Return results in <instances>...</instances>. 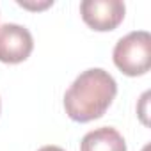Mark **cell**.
Returning a JSON list of instances; mask_svg holds the SVG:
<instances>
[{"mask_svg": "<svg viewBox=\"0 0 151 151\" xmlns=\"http://www.w3.org/2000/svg\"><path fill=\"white\" fill-rule=\"evenodd\" d=\"M18 6L20 7H23V9H29V11H45V9H48L50 6H53V0H46V2H22V0H18Z\"/></svg>", "mask_w": 151, "mask_h": 151, "instance_id": "8992f818", "label": "cell"}, {"mask_svg": "<svg viewBox=\"0 0 151 151\" xmlns=\"http://www.w3.org/2000/svg\"><path fill=\"white\" fill-rule=\"evenodd\" d=\"M147 98H149V91H146V93L142 94V98H140V109H139L140 121H142V124H146V126H147V117H146V114H147Z\"/></svg>", "mask_w": 151, "mask_h": 151, "instance_id": "52a82bcc", "label": "cell"}, {"mask_svg": "<svg viewBox=\"0 0 151 151\" xmlns=\"http://www.w3.org/2000/svg\"><path fill=\"white\" fill-rule=\"evenodd\" d=\"M126 14V6L121 0H84L80 16L87 27L96 32H110L117 29Z\"/></svg>", "mask_w": 151, "mask_h": 151, "instance_id": "3957f363", "label": "cell"}, {"mask_svg": "<svg viewBox=\"0 0 151 151\" xmlns=\"http://www.w3.org/2000/svg\"><path fill=\"white\" fill-rule=\"evenodd\" d=\"M80 151H126V140L116 128L100 126L82 137Z\"/></svg>", "mask_w": 151, "mask_h": 151, "instance_id": "5b68a950", "label": "cell"}, {"mask_svg": "<svg viewBox=\"0 0 151 151\" xmlns=\"http://www.w3.org/2000/svg\"><path fill=\"white\" fill-rule=\"evenodd\" d=\"M116 68L126 77H142L151 68V36L147 30H133L121 37L112 52Z\"/></svg>", "mask_w": 151, "mask_h": 151, "instance_id": "7a4b0ae2", "label": "cell"}, {"mask_svg": "<svg viewBox=\"0 0 151 151\" xmlns=\"http://www.w3.org/2000/svg\"><path fill=\"white\" fill-rule=\"evenodd\" d=\"M37 151H66V149H62V147H59V146H43V147H39Z\"/></svg>", "mask_w": 151, "mask_h": 151, "instance_id": "ba28073f", "label": "cell"}, {"mask_svg": "<svg viewBox=\"0 0 151 151\" xmlns=\"http://www.w3.org/2000/svg\"><path fill=\"white\" fill-rule=\"evenodd\" d=\"M0 109H2V101H0Z\"/></svg>", "mask_w": 151, "mask_h": 151, "instance_id": "9c48e42d", "label": "cell"}, {"mask_svg": "<svg viewBox=\"0 0 151 151\" xmlns=\"http://www.w3.org/2000/svg\"><path fill=\"white\" fill-rule=\"evenodd\" d=\"M34 50V37L30 30L18 23L0 25V62L20 64L30 57Z\"/></svg>", "mask_w": 151, "mask_h": 151, "instance_id": "277c9868", "label": "cell"}, {"mask_svg": "<svg viewBox=\"0 0 151 151\" xmlns=\"http://www.w3.org/2000/svg\"><path fill=\"white\" fill-rule=\"evenodd\" d=\"M116 94L117 82L112 75L101 68H91L82 71L64 93V110L75 123H91L110 109Z\"/></svg>", "mask_w": 151, "mask_h": 151, "instance_id": "6da1fadb", "label": "cell"}]
</instances>
